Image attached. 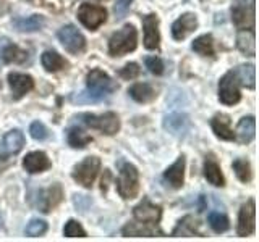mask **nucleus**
<instances>
[{"label": "nucleus", "instance_id": "f257e3e1", "mask_svg": "<svg viewBox=\"0 0 259 242\" xmlns=\"http://www.w3.org/2000/svg\"><path fill=\"white\" fill-rule=\"evenodd\" d=\"M138 45V32L135 26L126 24L120 31L113 32L109 40V53L112 56H121L133 52Z\"/></svg>", "mask_w": 259, "mask_h": 242}, {"label": "nucleus", "instance_id": "f03ea898", "mask_svg": "<svg viewBox=\"0 0 259 242\" xmlns=\"http://www.w3.org/2000/svg\"><path fill=\"white\" fill-rule=\"evenodd\" d=\"M117 191L125 200H132L140 192V173L132 163H123L120 168V176L117 179Z\"/></svg>", "mask_w": 259, "mask_h": 242}, {"label": "nucleus", "instance_id": "7ed1b4c3", "mask_svg": "<svg viewBox=\"0 0 259 242\" xmlns=\"http://www.w3.org/2000/svg\"><path fill=\"white\" fill-rule=\"evenodd\" d=\"M83 123L93 129H97L102 134L113 136L120 131V119L113 111L102 113V115H94V113H84L81 115Z\"/></svg>", "mask_w": 259, "mask_h": 242}, {"label": "nucleus", "instance_id": "20e7f679", "mask_svg": "<svg viewBox=\"0 0 259 242\" xmlns=\"http://www.w3.org/2000/svg\"><path fill=\"white\" fill-rule=\"evenodd\" d=\"M99 169H101V160L99 158L97 157H86L83 161H79V163L75 166L71 176L78 184L89 189L93 186L97 173H99Z\"/></svg>", "mask_w": 259, "mask_h": 242}, {"label": "nucleus", "instance_id": "39448f33", "mask_svg": "<svg viewBox=\"0 0 259 242\" xmlns=\"http://www.w3.org/2000/svg\"><path fill=\"white\" fill-rule=\"evenodd\" d=\"M78 20L88 29L96 31L99 26L107 21V10L99 5L83 4L78 8Z\"/></svg>", "mask_w": 259, "mask_h": 242}, {"label": "nucleus", "instance_id": "423d86ee", "mask_svg": "<svg viewBox=\"0 0 259 242\" xmlns=\"http://www.w3.org/2000/svg\"><path fill=\"white\" fill-rule=\"evenodd\" d=\"M241 99L240 94V84L235 78L233 71L225 73L219 81V100L224 105H235Z\"/></svg>", "mask_w": 259, "mask_h": 242}, {"label": "nucleus", "instance_id": "0eeeda50", "mask_svg": "<svg viewBox=\"0 0 259 242\" xmlns=\"http://www.w3.org/2000/svg\"><path fill=\"white\" fill-rule=\"evenodd\" d=\"M59 40L62 42V45L65 47V50L70 53H79L84 50L86 47V39L84 36L78 31V28H75L73 24H67L59 31Z\"/></svg>", "mask_w": 259, "mask_h": 242}, {"label": "nucleus", "instance_id": "6e6552de", "mask_svg": "<svg viewBox=\"0 0 259 242\" xmlns=\"http://www.w3.org/2000/svg\"><path fill=\"white\" fill-rule=\"evenodd\" d=\"M256 229V204L253 199H249L246 204H243L238 215L237 234L240 237L251 236Z\"/></svg>", "mask_w": 259, "mask_h": 242}, {"label": "nucleus", "instance_id": "1a4fd4ad", "mask_svg": "<svg viewBox=\"0 0 259 242\" xmlns=\"http://www.w3.org/2000/svg\"><path fill=\"white\" fill-rule=\"evenodd\" d=\"M133 216L136 221L144 223V224H157L160 216H162V208L159 205H154L149 199H143L135 208H133Z\"/></svg>", "mask_w": 259, "mask_h": 242}, {"label": "nucleus", "instance_id": "9d476101", "mask_svg": "<svg viewBox=\"0 0 259 242\" xmlns=\"http://www.w3.org/2000/svg\"><path fill=\"white\" fill-rule=\"evenodd\" d=\"M86 86H88V89H91V91H96V92L104 94V95H109L112 91H115L117 89V86L113 84L110 76L105 75V73L101 70H93V71L88 73Z\"/></svg>", "mask_w": 259, "mask_h": 242}, {"label": "nucleus", "instance_id": "9b49d317", "mask_svg": "<svg viewBox=\"0 0 259 242\" xmlns=\"http://www.w3.org/2000/svg\"><path fill=\"white\" fill-rule=\"evenodd\" d=\"M143 31H144V47L149 50H156L160 45L159 34V18L156 15H146L143 18Z\"/></svg>", "mask_w": 259, "mask_h": 242}, {"label": "nucleus", "instance_id": "f8f14e48", "mask_svg": "<svg viewBox=\"0 0 259 242\" xmlns=\"http://www.w3.org/2000/svg\"><path fill=\"white\" fill-rule=\"evenodd\" d=\"M190 118L185 113H170L164 116V129L175 137H185L190 131Z\"/></svg>", "mask_w": 259, "mask_h": 242}, {"label": "nucleus", "instance_id": "ddd939ff", "mask_svg": "<svg viewBox=\"0 0 259 242\" xmlns=\"http://www.w3.org/2000/svg\"><path fill=\"white\" fill-rule=\"evenodd\" d=\"M198 28V18L194 13H185L172 24V36L175 40H183Z\"/></svg>", "mask_w": 259, "mask_h": 242}, {"label": "nucleus", "instance_id": "4468645a", "mask_svg": "<svg viewBox=\"0 0 259 242\" xmlns=\"http://www.w3.org/2000/svg\"><path fill=\"white\" fill-rule=\"evenodd\" d=\"M8 84L12 87L13 99L18 100L23 95H26L29 91H32L34 81H32L29 75H24V73H10L8 75Z\"/></svg>", "mask_w": 259, "mask_h": 242}, {"label": "nucleus", "instance_id": "2eb2a0df", "mask_svg": "<svg viewBox=\"0 0 259 242\" xmlns=\"http://www.w3.org/2000/svg\"><path fill=\"white\" fill-rule=\"evenodd\" d=\"M24 134L20 131V129H13V131L7 133L4 136L2 142H0V153L2 155H16V153H20L24 147Z\"/></svg>", "mask_w": 259, "mask_h": 242}, {"label": "nucleus", "instance_id": "dca6fc26", "mask_svg": "<svg viewBox=\"0 0 259 242\" xmlns=\"http://www.w3.org/2000/svg\"><path fill=\"white\" fill-rule=\"evenodd\" d=\"M39 197H40V199H37L39 210L44 213H49L52 208H55L62 202L63 192H62V188L59 184H54L46 191H39Z\"/></svg>", "mask_w": 259, "mask_h": 242}, {"label": "nucleus", "instance_id": "f3484780", "mask_svg": "<svg viewBox=\"0 0 259 242\" xmlns=\"http://www.w3.org/2000/svg\"><path fill=\"white\" fill-rule=\"evenodd\" d=\"M51 166H52V163H51V160H49L47 153L40 152V150L28 153V155L24 157V160H23V168L26 169L29 174L42 173Z\"/></svg>", "mask_w": 259, "mask_h": 242}, {"label": "nucleus", "instance_id": "a211bd4d", "mask_svg": "<svg viewBox=\"0 0 259 242\" xmlns=\"http://www.w3.org/2000/svg\"><path fill=\"white\" fill-rule=\"evenodd\" d=\"M185 165H186V161H185V157H178L177 161L174 165H170L167 169H165V173H164V179L172 186L174 189H180L182 186H183V181H185Z\"/></svg>", "mask_w": 259, "mask_h": 242}, {"label": "nucleus", "instance_id": "6ab92c4d", "mask_svg": "<svg viewBox=\"0 0 259 242\" xmlns=\"http://www.w3.org/2000/svg\"><path fill=\"white\" fill-rule=\"evenodd\" d=\"M214 134L222 141H235V133L230 126V116L224 115V113H217V115L210 121Z\"/></svg>", "mask_w": 259, "mask_h": 242}, {"label": "nucleus", "instance_id": "aec40b11", "mask_svg": "<svg viewBox=\"0 0 259 242\" xmlns=\"http://www.w3.org/2000/svg\"><path fill=\"white\" fill-rule=\"evenodd\" d=\"M256 136V119L254 116H245L238 121L237 131H235V141L240 144H249Z\"/></svg>", "mask_w": 259, "mask_h": 242}, {"label": "nucleus", "instance_id": "412c9836", "mask_svg": "<svg viewBox=\"0 0 259 242\" xmlns=\"http://www.w3.org/2000/svg\"><path fill=\"white\" fill-rule=\"evenodd\" d=\"M151 226L156 224H144V223H128L123 229H121V234L125 237H140V236H146V237H152V236H164V232L151 228Z\"/></svg>", "mask_w": 259, "mask_h": 242}, {"label": "nucleus", "instance_id": "4be33fe9", "mask_svg": "<svg viewBox=\"0 0 259 242\" xmlns=\"http://www.w3.org/2000/svg\"><path fill=\"white\" fill-rule=\"evenodd\" d=\"M232 20L238 29H254V8L232 7Z\"/></svg>", "mask_w": 259, "mask_h": 242}, {"label": "nucleus", "instance_id": "5701e85b", "mask_svg": "<svg viewBox=\"0 0 259 242\" xmlns=\"http://www.w3.org/2000/svg\"><path fill=\"white\" fill-rule=\"evenodd\" d=\"M237 47L241 53L246 56L256 55V39H254V29H240L237 34Z\"/></svg>", "mask_w": 259, "mask_h": 242}, {"label": "nucleus", "instance_id": "b1692460", "mask_svg": "<svg viewBox=\"0 0 259 242\" xmlns=\"http://www.w3.org/2000/svg\"><path fill=\"white\" fill-rule=\"evenodd\" d=\"M204 177L207 179L209 184L215 186V188H222L225 184V177L222 174V169L212 157H207L204 161Z\"/></svg>", "mask_w": 259, "mask_h": 242}, {"label": "nucleus", "instance_id": "393cba45", "mask_svg": "<svg viewBox=\"0 0 259 242\" xmlns=\"http://www.w3.org/2000/svg\"><path fill=\"white\" fill-rule=\"evenodd\" d=\"M130 97H132L133 100L140 102V103H148V102H152L156 99V91H154V87L148 83H136L130 87L128 91Z\"/></svg>", "mask_w": 259, "mask_h": 242}, {"label": "nucleus", "instance_id": "a878e982", "mask_svg": "<svg viewBox=\"0 0 259 242\" xmlns=\"http://www.w3.org/2000/svg\"><path fill=\"white\" fill-rule=\"evenodd\" d=\"M233 71L235 78H237L238 84L248 89H254L256 87V70L254 65H240Z\"/></svg>", "mask_w": 259, "mask_h": 242}, {"label": "nucleus", "instance_id": "bb28decb", "mask_svg": "<svg viewBox=\"0 0 259 242\" xmlns=\"http://www.w3.org/2000/svg\"><path fill=\"white\" fill-rule=\"evenodd\" d=\"M12 24H13V28L20 32H36L42 28L44 18L39 15H31V16H26V18H15Z\"/></svg>", "mask_w": 259, "mask_h": 242}, {"label": "nucleus", "instance_id": "cd10ccee", "mask_svg": "<svg viewBox=\"0 0 259 242\" xmlns=\"http://www.w3.org/2000/svg\"><path fill=\"white\" fill-rule=\"evenodd\" d=\"M40 63L49 73H57L67 67V62L62 55H59L55 50H46L40 55Z\"/></svg>", "mask_w": 259, "mask_h": 242}, {"label": "nucleus", "instance_id": "c85d7f7f", "mask_svg": "<svg viewBox=\"0 0 259 242\" xmlns=\"http://www.w3.org/2000/svg\"><path fill=\"white\" fill-rule=\"evenodd\" d=\"M191 48L196 53L202 56H212L214 55V39L210 34H202L193 40Z\"/></svg>", "mask_w": 259, "mask_h": 242}, {"label": "nucleus", "instance_id": "c756f323", "mask_svg": "<svg viewBox=\"0 0 259 242\" xmlns=\"http://www.w3.org/2000/svg\"><path fill=\"white\" fill-rule=\"evenodd\" d=\"M198 229V221L193 216H185L183 220L177 224V228L174 229L172 236H183V237H191L196 234Z\"/></svg>", "mask_w": 259, "mask_h": 242}, {"label": "nucleus", "instance_id": "7c9ffc66", "mask_svg": "<svg viewBox=\"0 0 259 242\" xmlns=\"http://www.w3.org/2000/svg\"><path fill=\"white\" fill-rule=\"evenodd\" d=\"M93 142V137L86 134L83 129L79 128H71L68 133V144L73 149H84L88 147V144Z\"/></svg>", "mask_w": 259, "mask_h": 242}, {"label": "nucleus", "instance_id": "2f4dec72", "mask_svg": "<svg viewBox=\"0 0 259 242\" xmlns=\"http://www.w3.org/2000/svg\"><path fill=\"white\" fill-rule=\"evenodd\" d=\"M26 58V53H24L18 45L13 44H5V48L2 50V60L5 63H21Z\"/></svg>", "mask_w": 259, "mask_h": 242}, {"label": "nucleus", "instance_id": "473e14b6", "mask_svg": "<svg viewBox=\"0 0 259 242\" xmlns=\"http://www.w3.org/2000/svg\"><path fill=\"white\" fill-rule=\"evenodd\" d=\"M207 221H209V226L212 228L214 232H225L230 228L229 218H227L224 213H219V212H210L207 216Z\"/></svg>", "mask_w": 259, "mask_h": 242}, {"label": "nucleus", "instance_id": "72a5a7b5", "mask_svg": "<svg viewBox=\"0 0 259 242\" xmlns=\"http://www.w3.org/2000/svg\"><path fill=\"white\" fill-rule=\"evenodd\" d=\"M233 171L237 174V177L241 181V183H249L251 181V165L249 161L245 160V158H237L233 161Z\"/></svg>", "mask_w": 259, "mask_h": 242}, {"label": "nucleus", "instance_id": "f704fd0d", "mask_svg": "<svg viewBox=\"0 0 259 242\" xmlns=\"http://www.w3.org/2000/svg\"><path fill=\"white\" fill-rule=\"evenodd\" d=\"M107 95H104V94H99V92H96V91H91V89H84L83 92H79L76 95H73L71 97V100L73 102H76V103H96V102H101L104 100Z\"/></svg>", "mask_w": 259, "mask_h": 242}, {"label": "nucleus", "instance_id": "c9c22d12", "mask_svg": "<svg viewBox=\"0 0 259 242\" xmlns=\"http://www.w3.org/2000/svg\"><path fill=\"white\" fill-rule=\"evenodd\" d=\"M47 231V223L44 220H39V218H34V220H31L26 228H24V232H26V236L29 237H39L46 234Z\"/></svg>", "mask_w": 259, "mask_h": 242}, {"label": "nucleus", "instance_id": "e433bc0d", "mask_svg": "<svg viewBox=\"0 0 259 242\" xmlns=\"http://www.w3.org/2000/svg\"><path fill=\"white\" fill-rule=\"evenodd\" d=\"M63 234L67 237H86V231L76 220H68L63 228Z\"/></svg>", "mask_w": 259, "mask_h": 242}, {"label": "nucleus", "instance_id": "4c0bfd02", "mask_svg": "<svg viewBox=\"0 0 259 242\" xmlns=\"http://www.w3.org/2000/svg\"><path fill=\"white\" fill-rule=\"evenodd\" d=\"M29 134H31L32 139H36V141H44L49 137L47 128L44 126V123H40V121H34V123H31Z\"/></svg>", "mask_w": 259, "mask_h": 242}, {"label": "nucleus", "instance_id": "58836bf2", "mask_svg": "<svg viewBox=\"0 0 259 242\" xmlns=\"http://www.w3.org/2000/svg\"><path fill=\"white\" fill-rule=\"evenodd\" d=\"M146 68H148L152 75H162L164 73V62H162L159 56H146Z\"/></svg>", "mask_w": 259, "mask_h": 242}, {"label": "nucleus", "instance_id": "ea45409f", "mask_svg": "<svg viewBox=\"0 0 259 242\" xmlns=\"http://www.w3.org/2000/svg\"><path fill=\"white\" fill-rule=\"evenodd\" d=\"M140 73H141V68H140V65H138V63H126L125 67L120 70V78L135 79V78L140 76Z\"/></svg>", "mask_w": 259, "mask_h": 242}, {"label": "nucleus", "instance_id": "a19ab883", "mask_svg": "<svg viewBox=\"0 0 259 242\" xmlns=\"http://www.w3.org/2000/svg\"><path fill=\"white\" fill-rule=\"evenodd\" d=\"M132 2L133 0H117L115 2V8H113V10H115V16L118 20H121L126 15L130 7H132Z\"/></svg>", "mask_w": 259, "mask_h": 242}, {"label": "nucleus", "instance_id": "79ce46f5", "mask_svg": "<svg viewBox=\"0 0 259 242\" xmlns=\"http://www.w3.org/2000/svg\"><path fill=\"white\" fill-rule=\"evenodd\" d=\"M233 7H241V8H254V0H233Z\"/></svg>", "mask_w": 259, "mask_h": 242}, {"label": "nucleus", "instance_id": "37998d69", "mask_svg": "<svg viewBox=\"0 0 259 242\" xmlns=\"http://www.w3.org/2000/svg\"><path fill=\"white\" fill-rule=\"evenodd\" d=\"M10 165H12V158L10 157H8V155H2V157H0V173H4Z\"/></svg>", "mask_w": 259, "mask_h": 242}, {"label": "nucleus", "instance_id": "c03bdc74", "mask_svg": "<svg viewBox=\"0 0 259 242\" xmlns=\"http://www.w3.org/2000/svg\"><path fill=\"white\" fill-rule=\"evenodd\" d=\"M4 228V218H2V215H0V229Z\"/></svg>", "mask_w": 259, "mask_h": 242}]
</instances>
